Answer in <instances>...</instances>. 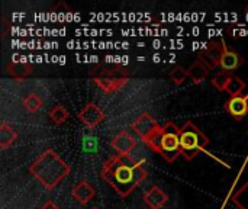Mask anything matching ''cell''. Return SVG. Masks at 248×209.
<instances>
[{
    "instance_id": "obj_16",
    "label": "cell",
    "mask_w": 248,
    "mask_h": 209,
    "mask_svg": "<svg viewBox=\"0 0 248 209\" xmlns=\"http://www.w3.org/2000/svg\"><path fill=\"white\" fill-rule=\"evenodd\" d=\"M231 199L238 209H248V180L232 193Z\"/></svg>"
},
{
    "instance_id": "obj_17",
    "label": "cell",
    "mask_w": 248,
    "mask_h": 209,
    "mask_svg": "<svg viewBox=\"0 0 248 209\" xmlns=\"http://www.w3.org/2000/svg\"><path fill=\"white\" fill-rule=\"evenodd\" d=\"M22 105L25 106V109L31 113H35L38 112L39 109H42L44 106V100L36 95V93H28L23 100H22Z\"/></svg>"
},
{
    "instance_id": "obj_21",
    "label": "cell",
    "mask_w": 248,
    "mask_h": 209,
    "mask_svg": "<svg viewBox=\"0 0 248 209\" xmlns=\"http://www.w3.org/2000/svg\"><path fill=\"white\" fill-rule=\"evenodd\" d=\"M189 77L187 74V70L182 68L180 65H174L171 70H170V79L174 84H183L186 81V79Z\"/></svg>"
},
{
    "instance_id": "obj_23",
    "label": "cell",
    "mask_w": 248,
    "mask_h": 209,
    "mask_svg": "<svg viewBox=\"0 0 248 209\" xmlns=\"http://www.w3.org/2000/svg\"><path fill=\"white\" fill-rule=\"evenodd\" d=\"M198 60H201V61H202V63L209 68V70H214L215 67H218V63H217L215 60H212V58H211V57H209L203 49L199 52V58H198Z\"/></svg>"
},
{
    "instance_id": "obj_14",
    "label": "cell",
    "mask_w": 248,
    "mask_h": 209,
    "mask_svg": "<svg viewBox=\"0 0 248 209\" xmlns=\"http://www.w3.org/2000/svg\"><path fill=\"white\" fill-rule=\"evenodd\" d=\"M211 70L201 61V60H196L189 68H187V74H189V77L193 80V83H196V84H199V83H202L206 77H208V73H209Z\"/></svg>"
},
{
    "instance_id": "obj_24",
    "label": "cell",
    "mask_w": 248,
    "mask_h": 209,
    "mask_svg": "<svg viewBox=\"0 0 248 209\" xmlns=\"http://www.w3.org/2000/svg\"><path fill=\"white\" fill-rule=\"evenodd\" d=\"M41 209H61L60 207H57L52 201H46L44 205H42V208Z\"/></svg>"
},
{
    "instance_id": "obj_18",
    "label": "cell",
    "mask_w": 248,
    "mask_h": 209,
    "mask_svg": "<svg viewBox=\"0 0 248 209\" xmlns=\"http://www.w3.org/2000/svg\"><path fill=\"white\" fill-rule=\"evenodd\" d=\"M224 48H225V42H224V41H221V42L211 41V42L206 45V48H205L203 51H205L212 60H215V61L218 63V65H219L221 58H222V55H224Z\"/></svg>"
},
{
    "instance_id": "obj_1",
    "label": "cell",
    "mask_w": 248,
    "mask_h": 209,
    "mask_svg": "<svg viewBox=\"0 0 248 209\" xmlns=\"http://www.w3.org/2000/svg\"><path fill=\"white\" fill-rule=\"evenodd\" d=\"M148 173L144 169V160L132 156H112L102 167V179L121 196L128 198L145 179Z\"/></svg>"
},
{
    "instance_id": "obj_8",
    "label": "cell",
    "mask_w": 248,
    "mask_h": 209,
    "mask_svg": "<svg viewBox=\"0 0 248 209\" xmlns=\"http://www.w3.org/2000/svg\"><path fill=\"white\" fill-rule=\"evenodd\" d=\"M110 147L116 151L118 156H131V153L137 147V140L131 135V132L124 129L112 138Z\"/></svg>"
},
{
    "instance_id": "obj_20",
    "label": "cell",
    "mask_w": 248,
    "mask_h": 209,
    "mask_svg": "<svg viewBox=\"0 0 248 209\" xmlns=\"http://www.w3.org/2000/svg\"><path fill=\"white\" fill-rule=\"evenodd\" d=\"M244 89H246V83L240 77L232 76L228 86H227V89H225V92L230 95V97H234V96H240L244 92Z\"/></svg>"
},
{
    "instance_id": "obj_26",
    "label": "cell",
    "mask_w": 248,
    "mask_h": 209,
    "mask_svg": "<svg viewBox=\"0 0 248 209\" xmlns=\"http://www.w3.org/2000/svg\"><path fill=\"white\" fill-rule=\"evenodd\" d=\"M92 209H100V208H92Z\"/></svg>"
},
{
    "instance_id": "obj_2",
    "label": "cell",
    "mask_w": 248,
    "mask_h": 209,
    "mask_svg": "<svg viewBox=\"0 0 248 209\" xmlns=\"http://www.w3.org/2000/svg\"><path fill=\"white\" fill-rule=\"evenodd\" d=\"M70 170H71L70 166L52 148L45 150L29 166V173L48 192H51L55 186H58L70 175Z\"/></svg>"
},
{
    "instance_id": "obj_6",
    "label": "cell",
    "mask_w": 248,
    "mask_h": 209,
    "mask_svg": "<svg viewBox=\"0 0 248 209\" xmlns=\"http://www.w3.org/2000/svg\"><path fill=\"white\" fill-rule=\"evenodd\" d=\"M131 129L145 143L148 144L155 135H158L163 129V127L157 122V119L148 113V112H142L140 113V116L131 124Z\"/></svg>"
},
{
    "instance_id": "obj_3",
    "label": "cell",
    "mask_w": 248,
    "mask_h": 209,
    "mask_svg": "<svg viewBox=\"0 0 248 209\" xmlns=\"http://www.w3.org/2000/svg\"><path fill=\"white\" fill-rule=\"evenodd\" d=\"M93 83L108 95L122 90L129 83V71L121 65H100L90 70Z\"/></svg>"
},
{
    "instance_id": "obj_10",
    "label": "cell",
    "mask_w": 248,
    "mask_h": 209,
    "mask_svg": "<svg viewBox=\"0 0 248 209\" xmlns=\"http://www.w3.org/2000/svg\"><path fill=\"white\" fill-rule=\"evenodd\" d=\"M225 111L235 119V121H240L243 119L244 116L248 115V103L246 96L240 95V96H234V97H230L225 105H224Z\"/></svg>"
},
{
    "instance_id": "obj_11",
    "label": "cell",
    "mask_w": 248,
    "mask_h": 209,
    "mask_svg": "<svg viewBox=\"0 0 248 209\" xmlns=\"http://www.w3.org/2000/svg\"><path fill=\"white\" fill-rule=\"evenodd\" d=\"M241 65H243V58H241V55H240L237 51L231 49L230 47H227V44H225L224 55H222L221 63H219V67L222 68V71H225V73H232L234 70L240 68Z\"/></svg>"
},
{
    "instance_id": "obj_4",
    "label": "cell",
    "mask_w": 248,
    "mask_h": 209,
    "mask_svg": "<svg viewBox=\"0 0 248 209\" xmlns=\"http://www.w3.org/2000/svg\"><path fill=\"white\" fill-rule=\"evenodd\" d=\"M180 145H182V156L190 161L199 153L206 151L209 145V138L196 127L192 121H187L180 128Z\"/></svg>"
},
{
    "instance_id": "obj_15",
    "label": "cell",
    "mask_w": 248,
    "mask_h": 209,
    "mask_svg": "<svg viewBox=\"0 0 248 209\" xmlns=\"http://www.w3.org/2000/svg\"><path fill=\"white\" fill-rule=\"evenodd\" d=\"M16 138H17V134L15 132V129L7 122L3 121L0 125V148L6 150L16 141Z\"/></svg>"
},
{
    "instance_id": "obj_12",
    "label": "cell",
    "mask_w": 248,
    "mask_h": 209,
    "mask_svg": "<svg viewBox=\"0 0 248 209\" xmlns=\"http://www.w3.org/2000/svg\"><path fill=\"white\" fill-rule=\"evenodd\" d=\"M73 198L78 202V204H81V205H86V204H89L93 198H94V195H96V191H94V188H93V185L90 183V182H87V180H80L74 188H73Z\"/></svg>"
},
{
    "instance_id": "obj_25",
    "label": "cell",
    "mask_w": 248,
    "mask_h": 209,
    "mask_svg": "<svg viewBox=\"0 0 248 209\" xmlns=\"http://www.w3.org/2000/svg\"><path fill=\"white\" fill-rule=\"evenodd\" d=\"M246 99H247V103H248V93H247V95H246Z\"/></svg>"
},
{
    "instance_id": "obj_19",
    "label": "cell",
    "mask_w": 248,
    "mask_h": 209,
    "mask_svg": "<svg viewBox=\"0 0 248 209\" xmlns=\"http://www.w3.org/2000/svg\"><path fill=\"white\" fill-rule=\"evenodd\" d=\"M48 116H49V119L55 124V125H62L67 119H68V111L62 106V105H55L51 111H49V113H48Z\"/></svg>"
},
{
    "instance_id": "obj_13",
    "label": "cell",
    "mask_w": 248,
    "mask_h": 209,
    "mask_svg": "<svg viewBox=\"0 0 248 209\" xmlns=\"http://www.w3.org/2000/svg\"><path fill=\"white\" fill-rule=\"evenodd\" d=\"M32 64L31 63H25V61H20V63H9L6 65V73L15 79H23V77H28L31 73H32Z\"/></svg>"
},
{
    "instance_id": "obj_22",
    "label": "cell",
    "mask_w": 248,
    "mask_h": 209,
    "mask_svg": "<svg viewBox=\"0 0 248 209\" xmlns=\"http://www.w3.org/2000/svg\"><path fill=\"white\" fill-rule=\"evenodd\" d=\"M231 77H232V74H230V73H225V71H222V73H218L214 79H212V84H214V87H217L218 90H225L227 89V86H228V83H230V80H231Z\"/></svg>"
},
{
    "instance_id": "obj_7",
    "label": "cell",
    "mask_w": 248,
    "mask_h": 209,
    "mask_svg": "<svg viewBox=\"0 0 248 209\" xmlns=\"http://www.w3.org/2000/svg\"><path fill=\"white\" fill-rule=\"evenodd\" d=\"M106 115L105 112L94 103L90 102L87 105H84V108L78 112V119L87 127V128H97L103 121H105Z\"/></svg>"
},
{
    "instance_id": "obj_5",
    "label": "cell",
    "mask_w": 248,
    "mask_h": 209,
    "mask_svg": "<svg viewBox=\"0 0 248 209\" xmlns=\"http://www.w3.org/2000/svg\"><path fill=\"white\" fill-rule=\"evenodd\" d=\"M167 163H174L179 156H182V145H180V128L169 121L163 127L160 153H158Z\"/></svg>"
},
{
    "instance_id": "obj_9",
    "label": "cell",
    "mask_w": 248,
    "mask_h": 209,
    "mask_svg": "<svg viewBox=\"0 0 248 209\" xmlns=\"http://www.w3.org/2000/svg\"><path fill=\"white\" fill-rule=\"evenodd\" d=\"M142 199L150 209H161L169 202V195L160 186H151L144 192Z\"/></svg>"
}]
</instances>
